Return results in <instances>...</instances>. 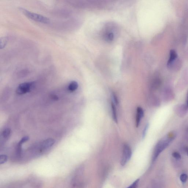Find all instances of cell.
Returning <instances> with one entry per match:
<instances>
[{"label":"cell","mask_w":188,"mask_h":188,"mask_svg":"<svg viewBox=\"0 0 188 188\" xmlns=\"http://www.w3.org/2000/svg\"><path fill=\"white\" fill-rule=\"evenodd\" d=\"M139 180L138 179L134 182L132 184H131L129 187L127 188H137L138 187V183L139 182Z\"/></svg>","instance_id":"cell-19"},{"label":"cell","mask_w":188,"mask_h":188,"mask_svg":"<svg viewBox=\"0 0 188 188\" xmlns=\"http://www.w3.org/2000/svg\"><path fill=\"white\" fill-rule=\"evenodd\" d=\"M180 178L182 183H185L188 179V176L187 174H183L180 175Z\"/></svg>","instance_id":"cell-16"},{"label":"cell","mask_w":188,"mask_h":188,"mask_svg":"<svg viewBox=\"0 0 188 188\" xmlns=\"http://www.w3.org/2000/svg\"><path fill=\"white\" fill-rule=\"evenodd\" d=\"M161 84V81L159 77H156L154 79L151 83L152 90H156L159 88Z\"/></svg>","instance_id":"cell-9"},{"label":"cell","mask_w":188,"mask_h":188,"mask_svg":"<svg viewBox=\"0 0 188 188\" xmlns=\"http://www.w3.org/2000/svg\"><path fill=\"white\" fill-rule=\"evenodd\" d=\"M177 57V55L176 51L174 50H170L169 53V59L167 63V65L168 67H171L173 63L175 62L176 60Z\"/></svg>","instance_id":"cell-7"},{"label":"cell","mask_w":188,"mask_h":188,"mask_svg":"<svg viewBox=\"0 0 188 188\" xmlns=\"http://www.w3.org/2000/svg\"><path fill=\"white\" fill-rule=\"evenodd\" d=\"M174 111L179 117H183L187 114L188 109L186 104H179L174 107Z\"/></svg>","instance_id":"cell-5"},{"label":"cell","mask_w":188,"mask_h":188,"mask_svg":"<svg viewBox=\"0 0 188 188\" xmlns=\"http://www.w3.org/2000/svg\"><path fill=\"white\" fill-rule=\"evenodd\" d=\"M112 97L113 100V101H114V102L116 104H118V98L117 96L116 95V94L114 93H112Z\"/></svg>","instance_id":"cell-21"},{"label":"cell","mask_w":188,"mask_h":188,"mask_svg":"<svg viewBox=\"0 0 188 188\" xmlns=\"http://www.w3.org/2000/svg\"><path fill=\"white\" fill-rule=\"evenodd\" d=\"M132 156V151L130 147L127 144L123 146V154L121 161V164L122 166L126 164L130 159Z\"/></svg>","instance_id":"cell-4"},{"label":"cell","mask_w":188,"mask_h":188,"mask_svg":"<svg viewBox=\"0 0 188 188\" xmlns=\"http://www.w3.org/2000/svg\"><path fill=\"white\" fill-rule=\"evenodd\" d=\"M7 156L5 155H1L0 156V164H4L7 160Z\"/></svg>","instance_id":"cell-17"},{"label":"cell","mask_w":188,"mask_h":188,"mask_svg":"<svg viewBox=\"0 0 188 188\" xmlns=\"http://www.w3.org/2000/svg\"><path fill=\"white\" fill-rule=\"evenodd\" d=\"M52 98H53L54 100H57L58 99V97L56 96V95H52Z\"/></svg>","instance_id":"cell-22"},{"label":"cell","mask_w":188,"mask_h":188,"mask_svg":"<svg viewBox=\"0 0 188 188\" xmlns=\"http://www.w3.org/2000/svg\"><path fill=\"white\" fill-rule=\"evenodd\" d=\"M144 115V111L143 110V109L141 108V107H138L137 108V114L136 117V127H138L140 123V122L142 118L143 117Z\"/></svg>","instance_id":"cell-8"},{"label":"cell","mask_w":188,"mask_h":188,"mask_svg":"<svg viewBox=\"0 0 188 188\" xmlns=\"http://www.w3.org/2000/svg\"><path fill=\"white\" fill-rule=\"evenodd\" d=\"M149 127V123H147V124L146 125V126H145V127L144 129V131H143V135H142L143 138H144V137H145L146 133H147V130L148 129Z\"/></svg>","instance_id":"cell-20"},{"label":"cell","mask_w":188,"mask_h":188,"mask_svg":"<svg viewBox=\"0 0 188 188\" xmlns=\"http://www.w3.org/2000/svg\"><path fill=\"white\" fill-rule=\"evenodd\" d=\"M111 108L112 112V116L113 119L116 123H117L118 122L117 116V110H116L115 105H114V103H111Z\"/></svg>","instance_id":"cell-13"},{"label":"cell","mask_w":188,"mask_h":188,"mask_svg":"<svg viewBox=\"0 0 188 188\" xmlns=\"http://www.w3.org/2000/svg\"><path fill=\"white\" fill-rule=\"evenodd\" d=\"M29 138V137L28 136H25L22 138L19 142L18 144L17 145V152L19 156H20L21 154L22 145L25 142L28 141Z\"/></svg>","instance_id":"cell-10"},{"label":"cell","mask_w":188,"mask_h":188,"mask_svg":"<svg viewBox=\"0 0 188 188\" xmlns=\"http://www.w3.org/2000/svg\"><path fill=\"white\" fill-rule=\"evenodd\" d=\"M172 156L174 159H181V156L178 152L174 151L172 154Z\"/></svg>","instance_id":"cell-18"},{"label":"cell","mask_w":188,"mask_h":188,"mask_svg":"<svg viewBox=\"0 0 188 188\" xmlns=\"http://www.w3.org/2000/svg\"><path fill=\"white\" fill-rule=\"evenodd\" d=\"M186 106H187V108L188 109V92L187 93V100H186Z\"/></svg>","instance_id":"cell-23"},{"label":"cell","mask_w":188,"mask_h":188,"mask_svg":"<svg viewBox=\"0 0 188 188\" xmlns=\"http://www.w3.org/2000/svg\"><path fill=\"white\" fill-rule=\"evenodd\" d=\"M11 131L9 128H7L4 129L1 132V137L3 139L6 140L8 139L11 134Z\"/></svg>","instance_id":"cell-11"},{"label":"cell","mask_w":188,"mask_h":188,"mask_svg":"<svg viewBox=\"0 0 188 188\" xmlns=\"http://www.w3.org/2000/svg\"><path fill=\"white\" fill-rule=\"evenodd\" d=\"M163 98L167 101H171L174 98V93L172 90L170 88L165 89L163 91Z\"/></svg>","instance_id":"cell-6"},{"label":"cell","mask_w":188,"mask_h":188,"mask_svg":"<svg viewBox=\"0 0 188 188\" xmlns=\"http://www.w3.org/2000/svg\"><path fill=\"white\" fill-rule=\"evenodd\" d=\"M185 150L186 152V153H187V156H188V147H186L185 149Z\"/></svg>","instance_id":"cell-24"},{"label":"cell","mask_w":188,"mask_h":188,"mask_svg":"<svg viewBox=\"0 0 188 188\" xmlns=\"http://www.w3.org/2000/svg\"><path fill=\"white\" fill-rule=\"evenodd\" d=\"M114 35L112 32H108L106 33L104 35V38L107 41H113L114 39Z\"/></svg>","instance_id":"cell-14"},{"label":"cell","mask_w":188,"mask_h":188,"mask_svg":"<svg viewBox=\"0 0 188 188\" xmlns=\"http://www.w3.org/2000/svg\"><path fill=\"white\" fill-rule=\"evenodd\" d=\"M78 87V84L77 82L71 81L68 85V89L70 92H73L75 91Z\"/></svg>","instance_id":"cell-12"},{"label":"cell","mask_w":188,"mask_h":188,"mask_svg":"<svg viewBox=\"0 0 188 188\" xmlns=\"http://www.w3.org/2000/svg\"><path fill=\"white\" fill-rule=\"evenodd\" d=\"M34 84V82H26L21 83L16 89V93L19 95H23L30 92Z\"/></svg>","instance_id":"cell-3"},{"label":"cell","mask_w":188,"mask_h":188,"mask_svg":"<svg viewBox=\"0 0 188 188\" xmlns=\"http://www.w3.org/2000/svg\"><path fill=\"white\" fill-rule=\"evenodd\" d=\"M7 38L6 37H3L0 40V44H1V49H3L5 47L7 44Z\"/></svg>","instance_id":"cell-15"},{"label":"cell","mask_w":188,"mask_h":188,"mask_svg":"<svg viewBox=\"0 0 188 188\" xmlns=\"http://www.w3.org/2000/svg\"><path fill=\"white\" fill-rule=\"evenodd\" d=\"M19 9L27 17L34 21L44 24H48L50 23V19L45 16L32 12L22 7Z\"/></svg>","instance_id":"cell-2"},{"label":"cell","mask_w":188,"mask_h":188,"mask_svg":"<svg viewBox=\"0 0 188 188\" xmlns=\"http://www.w3.org/2000/svg\"><path fill=\"white\" fill-rule=\"evenodd\" d=\"M176 137V133L174 132H171L159 140L155 146L154 151L152 159L153 162H154L161 153L170 145Z\"/></svg>","instance_id":"cell-1"}]
</instances>
